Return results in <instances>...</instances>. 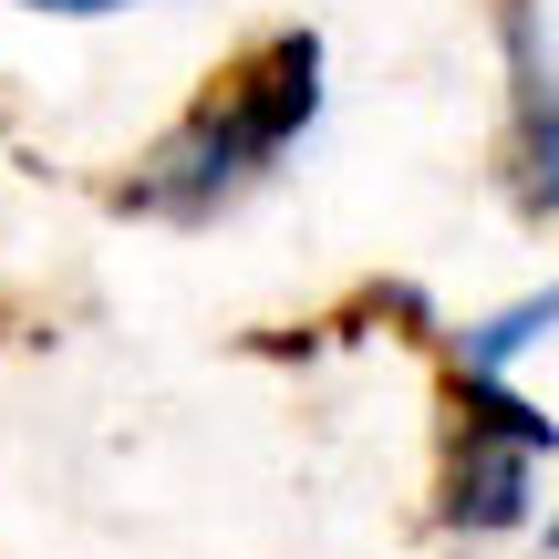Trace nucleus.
<instances>
[{"mask_svg":"<svg viewBox=\"0 0 559 559\" xmlns=\"http://www.w3.org/2000/svg\"><path fill=\"white\" fill-rule=\"evenodd\" d=\"M321 73H332V62H321V32H270L239 73H218L177 124L145 135V156L124 166L115 207L124 218H156V228H218L321 124V94H332Z\"/></svg>","mask_w":559,"mask_h":559,"instance_id":"nucleus-1","label":"nucleus"},{"mask_svg":"<svg viewBox=\"0 0 559 559\" xmlns=\"http://www.w3.org/2000/svg\"><path fill=\"white\" fill-rule=\"evenodd\" d=\"M456 425L436 456V528L445 539H519L539 519V477L559 466V415L519 394V383H445Z\"/></svg>","mask_w":559,"mask_h":559,"instance_id":"nucleus-2","label":"nucleus"},{"mask_svg":"<svg viewBox=\"0 0 559 559\" xmlns=\"http://www.w3.org/2000/svg\"><path fill=\"white\" fill-rule=\"evenodd\" d=\"M498 21V177L519 218L559 228V32L549 0H487Z\"/></svg>","mask_w":559,"mask_h":559,"instance_id":"nucleus-3","label":"nucleus"},{"mask_svg":"<svg viewBox=\"0 0 559 559\" xmlns=\"http://www.w3.org/2000/svg\"><path fill=\"white\" fill-rule=\"evenodd\" d=\"M549 342H559V280L498 300V311H477V321H456V332H445V383H508L528 353H549Z\"/></svg>","mask_w":559,"mask_h":559,"instance_id":"nucleus-4","label":"nucleus"},{"mask_svg":"<svg viewBox=\"0 0 559 559\" xmlns=\"http://www.w3.org/2000/svg\"><path fill=\"white\" fill-rule=\"evenodd\" d=\"M32 21H124V11H156V0H21Z\"/></svg>","mask_w":559,"mask_h":559,"instance_id":"nucleus-5","label":"nucleus"}]
</instances>
